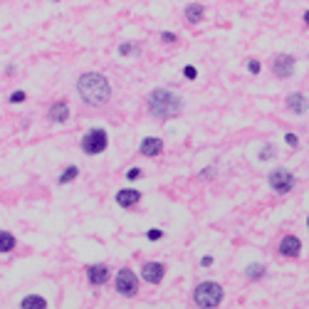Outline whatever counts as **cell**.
I'll return each mask as SVG.
<instances>
[{
  "mask_svg": "<svg viewBox=\"0 0 309 309\" xmlns=\"http://www.w3.org/2000/svg\"><path fill=\"white\" fill-rule=\"evenodd\" d=\"M77 89H80L82 101L92 104V107H101L107 104L109 97H112V87H109V80L104 74H97V72H87L77 80Z\"/></svg>",
  "mask_w": 309,
  "mask_h": 309,
  "instance_id": "1",
  "label": "cell"
},
{
  "mask_svg": "<svg viewBox=\"0 0 309 309\" xmlns=\"http://www.w3.org/2000/svg\"><path fill=\"white\" fill-rule=\"evenodd\" d=\"M183 109V99L171 92V89H153L148 94V112L156 119H171V116H178Z\"/></svg>",
  "mask_w": 309,
  "mask_h": 309,
  "instance_id": "2",
  "label": "cell"
},
{
  "mask_svg": "<svg viewBox=\"0 0 309 309\" xmlns=\"http://www.w3.org/2000/svg\"><path fill=\"white\" fill-rule=\"evenodd\" d=\"M193 302L203 309H215L223 302V287L218 282H200L193 292Z\"/></svg>",
  "mask_w": 309,
  "mask_h": 309,
  "instance_id": "3",
  "label": "cell"
},
{
  "mask_svg": "<svg viewBox=\"0 0 309 309\" xmlns=\"http://www.w3.org/2000/svg\"><path fill=\"white\" fill-rule=\"evenodd\" d=\"M107 144H109L107 131L104 129H92L84 139H82V151L89 153V156H97V153H101V151L107 148Z\"/></svg>",
  "mask_w": 309,
  "mask_h": 309,
  "instance_id": "4",
  "label": "cell"
},
{
  "mask_svg": "<svg viewBox=\"0 0 309 309\" xmlns=\"http://www.w3.org/2000/svg\"><path fill=\"white\" fill-rule=\"evenodd\" d=\"M116 292L124 294V297H134L139 292V279L131 270H119L116 272Z\"/></svg>",
  "mask_w": 309,
  "mask_h": 309,
  "instance_id": "5",
  "label": "cell"
},
{
  "mask_svg": "<svg viewBox=\"0 0 309 309\" xmlns=\"http://www.w3.org/2000/svg\"><path fill=\"white\" fill-rule=\"evenodd\" d=\"M270 188L277 191V193H290L294 188V176L287 168H277V171L270 173Z\"/></svg>",
  "mask_w": 309,
  "mask_h": 309,
  "instance_id": "6",
  "label": "cell"
},
{
  "mask_svg": "<svg viewBox=\"0 0 309 309\" xmlns=\"http://www.w3.org/2000/svg\"><path fill=\"white\" fill-rule=\"evenodd\" d=\"M272 69H275V74L279 77V80H287V77L292 74V69H294V57L292 55H277Z\"/></svg>",
  "mask_w": 309,
  "mask_h": 309,
  "instance_id": "7",
  "label": "cell"
},
{
  "mask_svg": "<svg viewBox=\"0 0 309 309\" xmlns=\"http://www.w3.org/2000/svg\"><path fill=\"white\" fill-rule=\"evenodd\" d=\"M163 272H166V267H163L161 262H146V265L141 267L144 282H151V285H159L163 279Z\"/></svg>",
  "mask_w": 309,
  "mask_h": 309,
  "instance_id": "8",
  "label": "cell"
},
{
  "mask_svg": "<svg viewBox=\"0 0 309 309\" xmlns=\"http://www.w3.org/2000/svg\"><path fill=\"white\" fill-rule=\"evenodd\" d=\"M299 250H302L299 238H294V235H285V238H282V243H279V252H282L285 258H297V255H299Z\"/></svg>",
  "mask_w": 309,
  "mask_h": 309,
  "instance_id": "9",
  "label": "cell"
},
{
  "mask_svg": "<svg viewBox=\"0 0 309 309\" xmlns=\"http://www.w3.org/2000/svg\"><path fill=\"white\" fill-rule=\"evenodd\" d=\"M87 277H89L92 285H104L109 279V267L107 265H92V267H87Z\"/></svg>",
  "mask_w": 309,
  "mask_h": 309,
  "instance_id": "10",
  "label": "cell"
},
{
  "mask_svg": "<svg viewBox=\"0 0 309 309\" xmlns=\"http://www.w3.org/2000/svg\"><path fill=\"white\" fill-rule=\"evenodd\" d=\"M139 200H141V191H134V188H124V191H119V193H116V203H119V205H124V208L136 205Z\"/></svg>",
  "mask_w": 309,
  "mask_h": 309,
  "instance_id": "11",
  "label": "cell"
},
{
  "mask_svg": "<svg viewBox=\"0 0 309 309\" xmlns=\"http://www.w3.org/2000/svg\"><path fill=\"white\" fill-rule=\"evenodd\" d=\"M49 119H52L55 124H65L67 119H69V107H67V101H55V104L49 107Z\"/></svg>",
  "mask_w": 309,
  "mask_h": 309,
  "instance_id": "12",
  "label": "cell"
},
{
  "mask_svg": "<svg viewBox=\"0 0 309 309\" xmlns=\"http://www.w3.org/2000/svg\"><path fill=\"white\" fill-rule=\"evenodd\" d=\"M163 148V141L161 139H153V136H148V139H144L141 141V146H139V151L144 153V156H159Z\"/></svg>",
  "mask_w": 309,
  "mask_h": 309,
  "instance_id": "13",
  "label": "cell"
},
{
  "mask_svg": "<svg viewBox=\"0 0 309 309\" xmlns=\"http://www.w3.org/2000/svg\"><path fill=\"white\" fill-rule=\"evenodd\" d=\"M287 107L292 109L294 114H304V112L309 109V101H307V97H302L299 92H294V94L287 97Z\"/></svg>",
  "mask_w": 309,
  "mask_h": 309,
  "instance_id": "14",
  "label": "cell"
},
{
  "mask_svg": "<svg viewBox=\"0 0 309 309\" xmlns=\"http://www.w3.org/2000/svg\"><path fill=\"white\" fill-rule=\"evenodd\" d=\"M20 307L22 309H47V302H45V297H40V294H30V297H25V299L20 302Z\"/></svg>",
  "mask_w": 309,
  "mask_h": 309,
  "instance_id": "15",
  "label": "cell"
},
{
  "mask_svg": "<svg viewBox=\"0 0 309 309\" xmlns=\"http://www.w3.org/2000/svg\"><path fill=\"white\" fill-rule=\"evenodd\" d=\"M203 5H188L186 8V17H188V22H200L203 20Z\"/></svg>",
  "mask_w": 309,
  "mask_h": 309,
  "instance_id": "16",
  "label": "cell"
},
{
  "mask_svg": "<svg viewBox=\"0 0 309 309\" xmlns=\"http://www.w3.org/2000/svg\"><path fill=\"white\" fill-rule=\"evenodd\" d=\"M13 247H15L13 233H5V230H3V235H0V250H3V252H10Z\"/></svg>",
  "mask_w": 309,
  "mask_h": 309,
  "instance_id": "17",
  "label": "cell"
},
{
  "mask_svg": "<svg viewBox=\"0 0 309 309\" xmlns=\"http://www.w3.org/2000/svg\"><path fill=\"white\" fill-rule=\"evenodd\" d=\"M245 275L250 277V279H260V277L265 275V267H262V265H258V262H252V265L245 270Z\"/></svg>",
  "mask_w": 309,
  "mask_h": 309,
  "instance_id": "18",
  "label": "cell"
},
{
  "mask_svg": "<svg viewBox=\"0 0 309 309\" xmlns=\"http://www.w3.org/2000/svg\"><path fill=\"white\" fill-rule=\"evenodd\" d=\"M77 173H80V168H77V166H69L67 171L60 173V183H69V181H74V178H77Z\"/></svg>",
  "mask_w": 309,
  "mask_h": 309,
  "instance_id": "19",
  "label": "cell"
},
{
  "mask_svg": "<svg viewBox=\"0 0 309 309\" xmlns=\"http://www.w3.org/2000/svg\"><path fill=\"white\" fill-rule=\"evenodd\" d=\"M10 101H13V104H17V101H25V92H13V94H10Z\"/></svg>",
  "mask_w": 309,
  "mask_h": 309,
  "instance_id": "20",
  "label": "cell"
},
{
  "mask_svg": "<svg viewBox=\"0 0 309 309\" xmlns=\"http://www.w3.org/2000/svg\"><path fill=\"white\" fill-rule=\"evenodd\" d=\"M275 156V148L272 146H265V151H260V159H272Z\"/></svg>",
  "mask_w": 309,
  "mask_h": 309,
  "instance_id": "21",
  "label": "cell"
},
{
  "mask_svg": "<svg viewBox=\"0 0 309 309\" xmlns=\"http://www.w3.org/2000/svg\"><path fill=\"white\" fill-rule=\"evenodd\" d=\"M183 72H186V77H188V80H195V77H198V72H195L193 65H188L186 69H183Z\"/></svg>",
  "mask_w": 309,
  "mask_h": 309,
  "instance_id": "22",
  "label": "cell"
},
{
  "mask_svg": "<svg viewBox=\"0 0 309 309\" xmlns=\"http://www.w3.org/2000/svg\"><path fill=\"white\" fill-rule=\"evenodd\" d=\"M247 67H250V72H252V74H258V72H260V62H258V60H250Z\"/></svg>",
  "mask_w": 309,
  "mask_h": 309,
  "instance_id": "23",
  "label": "cell"
},
{
  "mask_svg": "<svg viewBox=\"0 0 309 309\" xmlns=\"http://www.w3.org/2000/svg\"><path fill=\"white\" fill-rule=\"evenodd\" d=\"M131 52H134V45H131V42H126V45L119 47V55H131Z\"/></svg>",
  "mask_w": 309,
  "mask_h": 309,
  "instance_id": "24",
  "label": "cell"
},
{
  "mask_svg": "<svg viewBox=\"0 0 309 309\" xmlns=\"http://www.w3.org/2000/svg\"><path fill=\"white\" fill-rule=\"evenodd\" d=\"M139 176H141V168H131L129 173H126V178H129V181H136Z\"/></svg>",
  "mask_w": 309,
  "mask_h": 309,
  "instance_id": "25",
  "label": "cell"
},
{
  "mask_svg": "<svg viewBox=\"0 0 309 309\" xmlns=\"http://www.w3.org/2000/svg\"><path fill=\"white\" fill-rule=\"evenodd\" d=\"M285 141H287V144H290V146H297V144H299V141H297V136H294V134H287V136H285Z\"/></svg>",
  "mask_w": 309,
  "mask_h": 309,
  "instance_id": "26",
  "label": "cell"
},
{
  "mask_svg": "<svg viewBox=\"0 0 309 309\" xmlns=\"http://www.w3.org/2000/svg\"><path fill=\"white\" fill-rule=\"evenodd\" d=\"M161 235H163L161 230H148V240H159Z\"/></svg>",
  "mask_w": 309,
  "mask_h": 309,
  "instance_id": "27",
  "label": "cell"
},
{
  "mask_svg": "<svg viewBox=\"0 0 309 309\" xmlns=\"http://www.w3.org/2000/svg\"><path fill=\"white\" fill-rule=\"evenodd\" d=\"M163 42H176V35H173V33H163Z\"/></svg>",
  "mask_w": 309,
  "mask_h": 309,
  "instance_id": "28",
  "label": "cell"
},
{
  "mask_svg": "<svg viewBox=\"0 0 309 309\" xmlns=\"http://www.w3.org/2000/svg\"><path fill=\"white\" fill-rule=\"evenodd\" d=\"M200 265H203V267H208V265H213V258H211V255H208V258H203V260H200Z\"/></svg>",
  "mask_w": 309,
  "mask_h": 309,
  "instance_id": "29",
  "label": "cell"
},
{
  "mask_svg": "<svg viewBox=\"0 0 309 309\" xmlns=\"http://www.w3.org/2000/svg\"><path fill=\"white\" fill-rule=\"evenodd\" d=\"M304 22H307V25H309V13H304Z\"/></svg>",
  "mask_w": 309,
  "mask_h": 309,
  "instance_id": "30",
  "label": "cell"
},
{
  "mask_svg": "<svg viewBox=\"0 0 309 309\" xmlns=\"http://www.w3.org/2000/svg\"><path fill=\"white\" fill-rule=\"evenodd\" d=\"M307 225H309V220H307Z\"/></svg>",
  "mask_w": 309,
  "mask_h": 309,
  "instance_id": "31",
  "label": "cell"
}]
</instances>
